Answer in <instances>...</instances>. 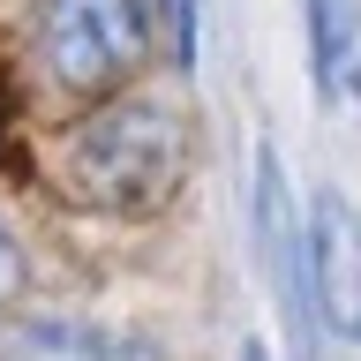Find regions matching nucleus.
Wrapping results in <instances>:
<instances>
[{"instance_id": "nucleus-9", "label": "nucleus", "mask_w": 361, "mask_h": 361, "mask_svg": "<svg viewBox=\"0 0 361 361\" xmlns=\"http://www.w3.org/2000/svg\"><path fill=\"white\" fill-rule=\"evenodd\" d=\"M354 90H361V75H354Z\"/></svg>"}, {"instance_id": "nucleus-5", "label": "nucleus", "mask_w": 361, "mask_h": 361, "mask_svg": "<svg viewBox=\"0 0 361 361\" xmlns=\"http://www.w3.org/2000/svg\"><path fill=\"white\" fill-rule=\"evenodd\" d=\"M301 30H309L316 90H338V75H346V61L361 45V0H301Z\"/></svg>"}, {"instance_id": "nucleus-4", "label": "nucleus", "mask_w": 361, "mask_h": 361, "mask_svg": "<svg viewBox=\"0 0 361 361\" xmlns=\"http://www.w3.org/2000/svg\"><path fill=\"white\" fill-rule=\"evenodd\" d=\"M309 301L331 338H361V211L338 188L309 196Z\"/></svg>"}, {"instance_id": "nucleus-2", "label": "nucleus", "mask_w": 361, "mask_h": 361, "mask_svg": "<svg viewBox=\"0 0 361 361\" xmlns=\"http://www.w3.org/2000/svg\"><path fill=\"white\" fill-rule=\"evenodd\" d=\"M158 0H38V53L61 90H113L151 53Z\"/></svg>"}, {"instance_id": "nucleus-1", "label": "nucleus", "mask_w": 361, "mask_h": 361, "mask_svg": "<svg viewBox=\"0 0 361 361\" xmlns=\"http://www.w3.org/2000/svg\"><path fill=\"white\" fill-rule=\"evenodd\" d=\"M180 166H188V135L166 106L151 98H121V106L90 113L83 128L68 135L61 180L68 196L106 211V219H143L158 203H173Z\"/></svg>"}, {"instance_id": "nucleus-3", "label": "nucleus", "mask_w": 361, "mask_h": 361, "mask_svg": "<svg viewBox=\"0 0 361 361\" xmlns=\"http://www.w3.org/2000/svg\"><path fill=\"white\" fill-rule=\"evenodd\" d=\"M248 226H256V256H264L271 286H279V309L293 324V346L309 354V324H316V301H309V226L293 211V188H286V166L271 143H256V203H248Z\"/></svg>"}, {"instance_id": "nucleus-8", "label": "nucleus", "mask_w": 361, "mask_h": 361, "mask_svg": "<svg viewBox=\"0 0 361 361\" xmlns=\"http://www.w3.org/2000/svg\"><path fill=\"white\" fill-rule=\"evenodd\" d=\"M16 293H23V248H16V233L0 226V309H8Z\"/></svg>"}, {"instance_id": "nucleus-7", "label": "nucleus", "mask_w": 361, "mask_h": 361, "mask_svg": "<svg viewBox=\"0 0 361 361\" xmlns=\"http://www.w3.org/2000/svg\"><path fill=\"white\" fill-rule=\"evenodd\" d=\"M158 23H166L173 61H180V68H196V0H158Z\"/></svg>"}, {"instance_id": "nucleus-6", "label": "nucleus", "mask_w": 361, "mask_h": 361, "mask_svg": "<svg viewBox=\"0 0 361 361\" xmlns=\"http://www.w3.org/2000/svg\"><path fill=\"white\" fill-rule=\"evenodd\" d=\"M8 361H143V346L113 331H90V324H38L8 346Z\"/></svg>"}]
</instances>
